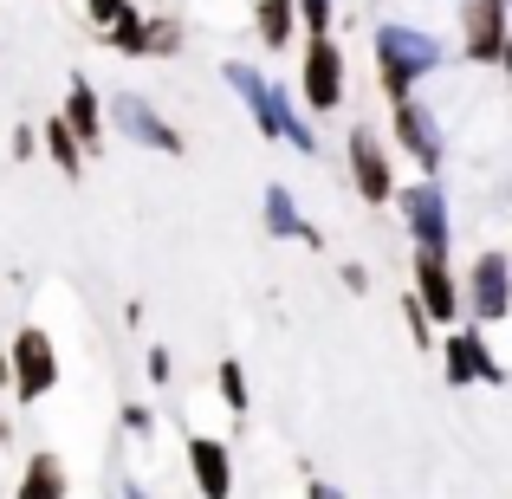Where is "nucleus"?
<instances>
[{
	"mask_svg": "<svg viewBox=\"0 0 512 499\" xmlns=\"http://www.w3.org/2000/svg\"><path fill=\"white\" fill-rule=\"evenodd\" d=\"M221 78H227V91L253 111V130H260L266 143H292L299 156H318V130L299 117V104H292L286 85H273V78H266L260 65H247V59H227Z\"/></svg>",
	"mask_w": 512,
	"mask_h": 499,
	"instance_id": "1",
	"label": "nucleus"
},
{
	"mask_svg": "<svg viewBox=\"0 0 512 499\" xmlns=\"http://www.w3.org/2000/svg\"><path fill=\"white\" fill-rule=\"evenodd\" d=\"M370 46H376V78H383V91H389V104H402V98H415V85H422L428 72H441L448 65V46H441L428 26H402V20H376V33H370Z\"/></svg>",
	"mask_w": 512,
	"mask_h": 499,
	"instance_id": "2",
	"label": "nucleus"
},
{
	"mask_svg": "<svg viewBox=\"0 0 512 499\" xmlns=\"http://www.w3.org/2000/svg\"><path fill=\"white\" fill-rule=\"evenodd\" d=\"M104 117H111V130H117V137L143 143V150H156V156H182V130H175V124H169L163 111H156L150 98H137V91H111Z\"/></svg>",
	"mask_w": 512,
	"mask_h": 499,
	"instance_id": "3",
	"label": "nucleus"
},
{
	"mask_svg": "<svg viewBox=\"0 0 512 499\" xmlns=\"http://www.w3.org/2000/svg\"><path fill=\"white\" fill-rule=\"evenodd\" d=\"M461 312L474 325H500L512 312V260L506 253H480L474 260V273L461 279Z\"/></svg>",
	"mask_w": 512,
	"mask_h": 499,
	"instance_id": "4",
	"label": "nucleus"
},
{
	"mask_svg": "<svg viewBox=\"0 0 512 499\" xmlns=\"http://www.w3.org/2000/svg\"><path fill=\"white\" fill-rule=\"evenodd\" d=\"M7 357H13V396L20 402H39V396L59 389V350H52V337L39 325H26L20 337H13Z\"/></svg>",
	"mask_w": 512,
	"mask_h": 499,
	"instance_id": "5",
	"label": "nucleus"
},
{
	"mask_svg": "<svg viewBox=\"0 0 512 499\" xmlns=\"http://www.w3.org/2000/svg\"><path fill=\"white\" fill-rule=\"evenodd\" d=\"M396 208H402V221H409L415 247H422V253H448V195H441L435 175L396 188Z\"/></svg>",
	"mask_w": 512,
	"mask_h": 499,
	"instance_id": "6",
	"label": "nucleus"
},
{
	"mask_svg": "<svg viewBox=\"0 0 512 499\" xmlns=\"http://www.w3.org/2000/svg\"><path fill=\"white\" fill-rule=\"evenodd\" d=\"M389 124H396V143L409 150V163L422 175H435L441 163H448V137H441V117L428 111L422 98H402L396 111H389Z\"/></svg>",
	"mask_w": 512,
	"mask_h": 499,
	"instance_id": "7",
	"label": "nucleus"
},
{
	"mask_svg": "<svg viewBox=\"0 0 512 499\" xmlns=\"http://www.w3.org/2000/svg\"><path fill=\"white\" fill-rule=\"evenodd\" d=\"M512 0H461V33H467V59L474 65H500L512 20H506Z\"/></svg>",
	"mask_w": 512,
	"mask_h": 499,
	"instance_id": "8",
	"label": "nucleus"
},
{
	"mask_svg": "<svg viewBox=\"0 0 512 499\" xmlns=\"http://www.w3.org/2000/svg\"><path fill=\"white\" fill-rule=\"evenodd\" d=\"M299 85H305V104H312V111H338V104H344V52H338V39H331V33L305 46Z\"/></svg>",
	"mask_w": 512,
	"mask_h": 499,
	"instance_id": "9",
	"label": "nucleus"
},
{
	"mask_svg": "<svg viewBox=\"0 0 512 499\" xmlns=\"http://www.w3.org/2000/svg\"><path fill=\"white\" fill-rule=\"evenodd\" d=\"M415 299H422V312L435 318V325H454V318H461V286H454V273H448V253L415 247Z\"/></svg>",
	"mask_w": 512,
	"mask_h": 499,
	"instance_id": "10",
	"label": "nucleus"
},
{
	"mask_svg": "<svg viewBox=\"0 0 512 499\" xmlns=\"http://www.w3.org/2000/svg\"><path fill=\"white\" fill-rule=\"evenodd\" d=\"M350 182H357V195L370 201H396V175H389V156H383V143L370 137V124H357L350 130Z\"/></svg>",
	"mask_w": 512,
	"mask_h": 499,
	"instance_id": "11",
	"label": "nucleus"
},
{
	"mask_svg": "<svg viewBox=\"0 0 512 499\" xmlns=\"http://www.w3.org/2000/svg\"><path fill=\"white\" fill-rule=\"evenodd\" d=\"M188 474H195L201 499H227V493H234V454H227V441L188 435Z\"/></svg>",
	"mask_w": 512,
	"mask_h": 499,
	"instance_id": "12",
	"label": "nucleus"
},
{
	"mask_svg": "<svg viewBox=\"0 0 512 499\" xmlns=\"http://www.w3.org/2000/svg\"><path fill=\"white\" fill-rule=\"evenodd\" d=\"M441 363H448V383H506V370L493 363V350L480 344V325L454 331L448 350H441Z\"/></svg>",
	"mask_w": 512,
	"mask_h": 499,
	"instance_id": "13",
	"label": "nucleus"
},
{
	"mask_svg": "<svg viewBox=\"0 0 512 499\" xmlns=\"http://www.w3.org/2000/svg\"><path fill=\"white\" fill-rule=\"evenodd\" d=\"M65 124H72V137L85 143V150H104V124H111V117H104V98L98 91L85 85V78H72V91H65Z\"/></svg>",
	"mask_w": 512,
	"mask_h": 499,
	"instance_id": "14",
	"label": "nucleus"
},
{
	"mask_svg": "<svg viewBox=\"0 0 512 499\" xmlns=\"http://www.w3.org/2000/svg\"><path fill=\"white\" fill-rule=\"evenodd\" d=\"M266 234H279V240H305V247H318V227L299 214V201H292V188L286 182H266Z\"/></svg>",
	"mask_w": 512,
	"mask_h": 499,
	"instance_id": "15",
	"label": "nucleus"
},
{
	"mask_svg": "<svg viewBox=\"0 0 512 499\" xmlns=\"http://www.w3.org/2000/svg\"><path fill=\"white\" fill-rule=\"evenodd\" d=\"M91 26H98L104 39H111L117 52H137V33H143V13L130 7V0H85Z\"/></svg>",
	"mask_w": 512,
	"mask_h": 499,
	"instance_id": "16",
	"label": "nucleus"
},
{
	"mask_svg": "<svg viewBox=\"0 0 512 499\" xmlns=\"http://www.w3.org/2000/svg\"><path fill=\"white\" fill-rule=\"evenodd\" d=\"M253 33L273 52L292 46V33H299V0H253Z\"/></svg>",
	"mask_w": 512,
	"mask_h": 499,
	"instance_id": "17",
	"label": "nucleus"
},
{
	"mask_svg": "<svg viewBox=\"0 0 512 499\" xmlns=\"http://www.w3.org/2000/svg\"><path fill=\"white\" fill-rule=\"evenodd\" d=\"M20 499H65V461L59 454H33V461H26Z\"/></svg>",
	"mask_w": 512,
	"mask_h": 499,
	"instance_id": "18",
	"label": "nucleus"
},
{
	"mask_svg": "<svg viewBox=\"0 0 512 499\" xmlns=\"http://www.w3.org/2000/svg\"><path fill=\"white\" fill-rule=\"evenodd\" d=\"M46 150H52V163H59L65 175L85 169V143L72 137V124H65V117H46Z\"/></svg>",
	"mask_w": 512,
	"mask_h": 499,
	"instance_id": "19",
	"label": "nucleus"
},
{
	"mask_svg": "<svg viewBox=\"0 0 512 499\" xmlns=\"http://www.w3.org/2000/svg\"><path fill=\"white\" fill-rule=\"evenodd\" d=\"M182 46V20H143V33H137V52H150V59H163V52H175Z\"/></svg>",
	"mask_w": 512,
	"mask_h": 499,
	"instance_id": "20",
	"label": "nucleus"
},
{
	"mask_svg": "<svg viewBox=\"0 0 512 499\" xmlns=\"http://www.w3.org/2000/svg\"><path fill=\"white\" fill-rule=\"evenodd\" d=\"M214 389H221V402H227L234 415H247V370H240L234 357L221 363V376H214Z\"/></svg>",
	"mask_w": 512,
	"mask_h": 499,
	"instance_id": "21",
	"label": "nucleus"
},
{
	"mask_svg": "<svg viewBox=\"0 0 512 499\" xmlns=\"http://www.w3.org/2000/svg\"><path fill=\"white\" fill-rule=\"evenodd\" d=\"M331 7H338V0H299V26H305L312 39H325V33H331V20H338Z\"/></svg>",
	"mask_w": 512,
	"mask_h": 499,
	"instance_id": "22",
	"label": "nucleus"
},
{
	"mask_svg": "<svg viewBox=\"0 0 512 499\" xmlns=\"http://www.w3.org/2000/svg\"><path fill=\"white\" fill-rule=\"evenodd\" d=\"M402 318H409V337H415V350H428V344H435V331H428V325H435V318L422 312V299H415V292H409V299H402Z\"/></svg>",
	"mask_w": 512,
	"mask_h": 499,
	"instance_id": "23",
	"label": "nucleus"
},
{
	"mask_svg": "<svg viewBox=\"0 0 512 499\" xmlns=\"http://www.w3.org/2000/svg\"><path fill=\"white\" fill-rule=\"evenodd\" d=\"M143 370H150V383H156V389H163L169 376H175V357H169L163 344H156V350H150V363H143Z\"/></svg>",
	"mask_w": 512,
	"mask_h": 499,
	"instance_id": "24",
	"label": "nucleus"
},
{
	"mask_svg": "<svg viewBox=\"0 0 512 499\" xmlns=\"http://www.w3.org/2000/svg\"><path fill=\"white\" fill-rule=\"evenodd\" d=\"M124 422H130V435H150V409H143V402H130V409H124Z\"/></svg>",
	"mask_w": 512,
	"mask_h": 499,
	"instance_id": "25",
	"label": "nucleus"
},
{
	"mask_svg": "<svg viewBox=\"0 0 512 499\" xmlns=\"http://www.w3.org/2000/svg\"><path fill=\"white\" fill-rule=\"evenodd\" d=\"M305 499H344V487H331V480H312V487H305Z\"/></svg>",
	"mask_w": 512,
	"mask_h": 499,
	"instance_id": "26",
	"label": "nucleus"
},
{
	"mask_svg": "<svg viewBox=\"0 0 512 499\" xmlns=\"http://www.w3.org/2000/svg\"><path fill=\"white\" fill-rule=\"evenodd\" d=\"M117 499H150V493H143L137 480H124V487H117Z\"/></svg>",
	"mask_w": 512,
	"mask_h": 499,
	"instance_id": "27",
	"label": "nucleus"
},
{
	"mask_svg": "<svg viewBox=\"0 0 512 499\" xmlns=\"http://www.w3.org/2000/svg\"><path fill=\"white\" fill-rule=\"evenodd\" d=\"M13 383V357H0V389H7Z\"/></svg>",
	"mask_w": 512,
	"mask_h": 499,
	"instance_id": "28",
	"label": "nucleus"
}]
</instances>
